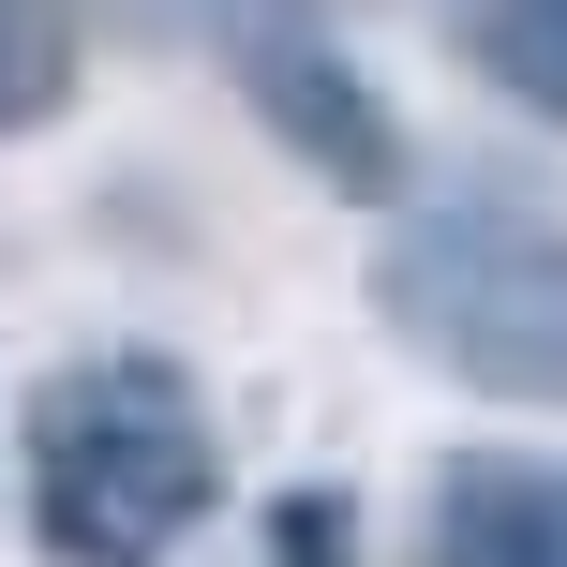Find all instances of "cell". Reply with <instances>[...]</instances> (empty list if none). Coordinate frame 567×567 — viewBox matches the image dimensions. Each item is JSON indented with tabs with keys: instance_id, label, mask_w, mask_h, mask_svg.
I'll use <instances>...</instances> for the list:
<instances>
[{
	"instance_id": "4",
	"label": "cell",
	"mask_w": 567,
	"mask_h": 567,
	"mask_svg": "<svg viewBox=\"0 0 567 567\" xmlns=\"http://www.w3.org/2000/svg\"><path fill=\"white\" fill-rule=\"evenodd\" d=\"M433 567H567V478H538V463H449Z\"/></svg>"
},
{
	"instance_id": "1",
	"label": "cell",
	"mask_w": 567,
	"mask_h": 567,
	"mask_svg": "<svg viewBox=\"0 0 567 567\" xmlns=\"http://www.w3.org/2000/svg\"><path fill=\"white\" fill-rule=\"evenodd\" d=\"M225 493V433L165 359H90L30 403V538L60 567H165Z\"/></svg>"
},
{
	"instance_id": "5",
	"label": "cell",
	"mask_w": 567,
	"mask_h": 567,
	"mask_svg": "<svg viewBox=\"0 0 567 567\" xmlns=\"http://www.w3.org/2000/svg\"><path fill=\"white\" fill-rule=\"evenodd\" d=\"M449 45L478 60L523 120L567 135V0H449Z\"/></svg>"
},
{
	"instance_id": "6",
	"label": "cell",
	"mask_w": 567,
	"mask_h": 567,
	"mask_svg": "<svg viewBox=\"0 0 567 567\" xmlns=\"http://www.w3.org/2000/svg\"><path fill=\"white\" fill-rule=\"evenodd\" d=\"M75 105V16L60 0H0V135Z\"/></svg>"
},
{
	"instance_id": "2",
	"label": "cell",
	"mask_w": 567,
	"mask_h": 567,
	"mask_svg": "<svg viewBox=\"0 0 567 567\" xmlns=\"http://www.w3.org/2000/svg\"><path fill=\"white\" fill-rule=\"evenodd\" d=\"M373 313L478 403H567V225L508 195L403 209L373 255Z\"/></svg>"
},
{
	"instance_id": "3",
	"label": "cell",
	"mask_w": 567,
	"mask_h": 567,
	"mask_svg": "<svg viewBox=\"0 0 567 567\" xmlns=\"http://www.w3.org/2000/svg\"><path fill=\"white\" fill-rule=\"evenodd\" d=\"M225 60H239V90H255V120L329 179V195H359V209L403 195V120L373 105V75L299 16V0H239V16H225Z\"/></svg>"
}]
</instances>
